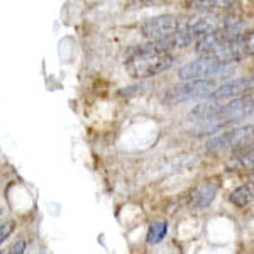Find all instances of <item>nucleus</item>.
<instances>
[{
    "label": "nucleus",
    "mask_w": 254,
    "mask_h": 254,
    "mask_svg": "<svg viewBox=\"0 0 254 254\" xmlns=\"http://www.w3.org/2000/svg\"><path fill=\"white\" fill-rule=\"evenodd\" d=\"M243 32V27H241L239 22L229 24V26L222 27L219 31H214L210 34L202 36L200 39H196L195 44V51L198 55H205V56H214L215 53H219L225 44L231 43L232 39L239 38Z\"/></svg>",
    "instance_id": "f03ea898"
},
{
    "label": "nucleus",
    "mask_w": 254,
    "mask_h": 254,
    "mask_svg": "<svg viewBox=\"0 0 254 254\" xmlns=\"http://www.w3.org/2000/svg\"><path fill=\"white\" fill-rule=\"evenodd\" d=\"M142 34L153 43H161L180 31V22L175 15H158V17L147 19L141 27Z\"/></svg>",
    "instance_id": "423d86ee"
},
{
    "label": "nucleus",
    "mask_w": 254,
    "mask_h": 254,
    "mask_svg": "<svg viewBox=\"0 0 254 254\" xmlns=\"http://www.w3.org/2000/svg\"><path fill=\"white\" fill-rule=\"evenodd\" d=\"M253 142V126L239 127V129H232L227 132L220 134L207 142L208 151H222L225 147L234 149V153L239 151H248V146L251 147Z\"/></svg>",
    "instance_id": "39448f33"
},
{
    "label": "nucleus",
    "mask_w": 254,
    "mask_h": 254,
    "mask_svg": "<svg viewBox=\"0 0 254 254\" xmlns=\"http://www.w3.org/2000/svg\"><path fill=\"white\" fill-rule=\"evenodd\" d=\"M229 200H231V202L234 203L236 207H246V205H249V203H251V200H253V190H251V187L243 185V187L236 188V190L231 193V196H229Z\"/></svg>",
    "instance_id": "1a4fd4ad"
},
{
    "label": "nucleus",
    "mask_w": 254,
    "mask_h": 254,
    "mask_svg": "<svg viewBox=\"0 0 254 254\" xmlns=\"http://www.w3.org/2000/svg\"><path fill=\"white\" fill-rule=\"evenodd\" d=\"M215 85L210 80L202 81H185L182 85H176L165 95L166 104H185V102L208 98L214 93Z\"/></svg>",
    "instance_id": "7ed1b4c3"
},
{
    "label": "nucleus",
    "mask_w": 254,
    "mask_h": 254,
    "mask_svg": "<svg viewBox=\"0 0 254 254\" xmlns=\"http://www.w3.org/2000/svg\"><path fill=\"white\" fill-rule=\"evenodd\" d=\"M24 251H26V243H24L22 239H19L10 246V249L7 251V254H24Z\"/></svg>",
    "instance_id": "ddd939ff"
},
{
    "label": "nucleus",
    "mask_w": 254,
    "mask_h": 254,
    "mask_svg": "<svg viewBox=\"0 0 254 254\" xmlns=\"http://www.w3.org/2000/svg\"><path fill=\"white\" fill-rule=\"evenodd\" d=\"M2 219H3V210H0V225H2Z\"/></svg>",
    "instance_id": "4468645a"
},
{
    "label": "nucleus",
    "mask_w": 254,
    "mask_h": 254,
    "mask_svg": "<svg viewBox=\"0 0 254 254\" xmlns=\"http://www.w3.org/2000/svg\"><path fill=\"white\" fill-rule=\"evenodd\" d=\"M251 88H253L251 76H241V78H234L227 81V83L220 85L219 88H215L214 93L208 97V100L219 102V100H225V98H239V95L249 92Z\"/></svg>",
    "instance_id": "0eeeda50"
},
{
    "label": "nucleus",
    "mask_w": 254,
    "mask_h": 254,
    "mask_svg": "<svg viewBox=\"0 0 254 254\" xmlns=\"http://www.w3.org/2000/svg\"><path fill=\"white\" fill-rule=\"evenodd\" d=\"M173 64V56L170 51L158 48L156 44L139 46L127 56L126 68L134 78H151L166 71Z\"/></svg>",
    "instance_id": "f257e3e1"
},
{
    "label": "nucleus",
    "mask_w": 254,
    "mask_h": 254,
    "mask_svg": "<svg viewBox=\"0 0 254 254\" xmlns=\"http://www.w3.org/2000/svg\"><path fill=\"white\" fill-rule=\"evenodd\" d=\"M14 227H15V222H14V220H7V222H3L2 225H0V244H2L3 241H5L7 237H9V236L12 234Z\"/></svg>",
    "instance_id": "9b49d317"
},
{
    "label": "nucleus",
    "mask_w": 254,
    "mask_h": 254,
    "mask_svg": "<svg viewBox=\"0 0 254 254\" xmlns=\"http://www.w3.org/2000/svg\"><path fill=\"white\" fill-rule=\"evenodd\" d=\"M168 232V224L166 222H153L149 225L147 231V243L149 244H158L163 241V237Z\"/></svg>",
    "instance_id": "9d476101"
},
{
    "label": "nucleus",
    "mask_w": 254,
    "mask_h": 254,
    "mask_svg": "<svg viewBox=\"0 0 254 254\" xmlns=\"http://www.w3.org/2000/svg\"><path fill=\"white\" fill-rule=\"evenodd\" d=\"M193 5H198L202 9H225V7L234 5L232 2H195Z\"/></svg>",
    "instance_id": "f8f14e48"
},
{
    "label": "nucleus",
    "mask_w": 254,
    "mask_h": 254,
    "mask_svg": "<svg viewBox=\"0 0 254 254\" xmlns=\"http://www.w3.org/2000/svg\"><path fill=\"white\" fill-rule=\"evenodd\" d=\"M217 195V185L212 182H203L191 191L190 207L191 208H205L214 202Z\"/></svg>",
    "instance_id": "6e6552de"
},
{
    "label": "nucleus",
    "mask_w": 254,
    "mask_h": 254,
    "mask_svg": "<svg viewBox=\"0 0 254 254\" xmlns=\"http://www.w3.org/2000/svg\"><path fill=\"white\" fill-rule=\"evenodd\" d=\"M227 71L229 64H222L220 61L210 58V56H203V58L195 60L185 64L183 68H180L178 78L183 81H202L207 80L208 76L224 75Z\"/></svg>",
    "instance_id": "20e7f679"
}]
</instances>
